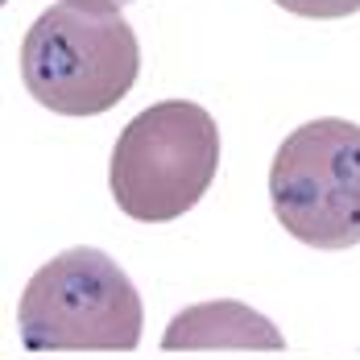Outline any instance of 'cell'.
Wrapping results in <instances>:
<instances>
[{
    "label": "cell",
    "instance_id": "cell-1",
    "mask_svg": "<svg viewBox=\"0 0 360 360\" xmlns=\"http://www.w3.org/2000/svg\"><path fill=\"white\" fill-rule=\"evenodd\" d=\"M141 71V46L116 0H58L21 41V79L41 108L100 116L116 108Z\"/></svg>",
    "mask_w": 360,
    "mask_h": 360
},
{
    "label": "cell",
    "instance_id": "cell-2",
    "mask_svg": "<svg viewBox=\"0 0 360 360\" xmlns=\"http://www.w3.org/2000/svg\"><path fill=\"white\" fill-rule=\"evenodd\" d=\"M141 323L137 286L100 249L58 252L17 302V331L30 352H133Z\"/></svg>",
    "mask_w": 360,
    "mask_h": 360
},
{
    "label": "cell",
    "instance_id": "cell-3",
    "mask_svg": "<svg viewBox=\"0 0 360 360\" xmlns=\"http://www.w3.org/2000/svg\"><path fill=\"white\" fill-rule=\"evenodd\" d=\"M219 170V129L191 100H162L137 112L116 137L108 186L116 207L141 224L186 216Z\"/></svg>",
    "mask_w": 360,
    "mask_h": 360
},
{
    "label": "cell",
    "instance_id": "cell-4",
    "mask_svg": "<svg viewBox=\"0 0 360 360\" xmlns=\"http://www.w3.org/2000/svg\"><path fill=\"white\" fill-rule=\"evenodd\" d=\"M269 203L311 249L360 245V124L319 116L294 129L269 166Z\"/></svg>",
    "mask_w": 360,
    "mask_h": 360
},
{
    "label": "cell",
    "instance_id": "cell-5",
    "mask_svg": "<svg viewBox=\"0 0 360 360\" xmlns=\"http://www.w3.org/2000/svg\"><path fill=\"white\" fill-rule=\"evenodd\" d=\"M166 352H282L286 340L261 311L236 298H212L179 311L162 331Z\"/></svg>",
    "mask_w": 360,
    "mask_h": 360
},
{
    "label": "cell",
    "instance_id": "cell-6",
    "mask_svg": "<svg viewBox=\"0 0 360 360\" xmlns=\"http://www.w3.org/2000/svg\"><path fill=\"white\" fill-rule=\"evenodd\" d=\"M274 4L294 17H311V21H335V17L360 13V0H274Z\"/></svg>",
    "mask_w": 360,
    "mask_h": 360
},
{
    "label": "cell",
    "instance_id": "cell-7",
    "mask_svg": "<svg viewBox=\"0 0 360 360\" xmlns=\"http://www.w3.org/2000/svg\"><path fill=\"white\" fill-rule=\"evenodd\" d=\"M116 4H129V0H116Z\"/></svg>",
    "mask_w": 360,
    "mask_h": 360
}]
</instances>
